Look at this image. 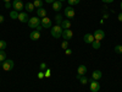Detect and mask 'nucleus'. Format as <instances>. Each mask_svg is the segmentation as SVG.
Wrapping results in <instances>:
<instances>
[{
	"instance_id": "c756f323",
	"label": "nucleus",
	"mask_w": 122,
	"mask_h": 92,
	"mask_svg": "<svg viewBox=\"0 0 122 92\" xmlns=\"http://www.w3.org/2000/svg\"><path fill=\"white\" fill-rule=\"evenodd\" d=\"M43 77H45V75H44V71L40 70L39 73H38V79H43Z\"/></svg>"
},
{
	"instance_id": "9b49d317",
	"label": "nucleus",
	"mask_w": 122,
	"mask_h": 92,
	"mask_svg": "<svg viewBox=\"0 0 122 92\" xmlns=\"http://www.w3.org/2000/svg\"><path fill=\"white\" fill-rule=\"evenodd\" d=\"M43 26V28H50L51 27V20H50L49 17H43L42 18V23H40Z\"/></svg>"
},
{
	"instance_id": "6e6552de",
	"label": "nucleus",
	"mask_w": 122,
	"mask_h": 92,
	"mask_svg": "<svg viewBox=\"0 0 122 92\" xmlns=\"http://www.w3.org/2000/svg\"><path fill=\"white\" fill-rule=\"evenodd\" d=\"M93 36H94V38L97 40H101V39H104V37H105V32L103 29H97L95 32L93 33Z\"/></svg>"
},
{
	"instance_id": "393cba45",
	"label": "nucleus",
	"mask_w": 122,
	"mask_h": 92,
	"mask_svg": "<svg viewBox=\"0 0 122 92\" xmlns=\"http://www.w3.org/2000/svg\"><path fill=\"white\" fill-rule=\"evenodd\" d=\"M55 22H56V25H61V22H62V17H61V15H56L55 16Z\"/></svg>"
},
{
	"instance_id": "ea45409f",
	"label": "nucleus",
	"mask_w": 122,
	"mask_h": 92,
	"mask_svg": "<svg viewBox=\"0 0 122 92\" xmlns=\"http://www.w3.org/2000/svg\"><path fill=\"white\" fill-rule=\"evenodd\" d=\"M3 63H4V61H0V66H3Z\"/></svg>"
},
{
	"instance_id": "a211bd4d",
	"label": "nucleus",
	"mask_w": 122,
	"mask_h": 92,
	"mask_svg": "<svg viewBox=\"0 0 122 92\" xmlns=\"http://www.w3.org/2000/svg\"><path fill=\"white\" fill-rule=\"evenodd\" d=\"M25 9H26V11H27V12H32L33 10H34V5H33V3H27V4H25Z\"/></svg>"
},
{
	"instance_id": "1a4fd4ad",
	"label": "nucleus",
	"mask_w": 122,
	"mask_h": 92,
	"mask_svg": "<svg viewBox=\"0 0 122 92\" xmlns=\"http://www.w3.org/2000/svg\"><path fill=\"white\" fill-rule=\"evenodd\" d=\"M100 90V84L98 82L97 80H93L90 81V91L92 92H98Z\"/></svg>"
},
{
	"instance_id": "a19ab883",
	"label": "nucleus",
	"mask_w": 122,
	"mask_h": 92,
	"mask_svg": "<svg viewBox=\"0 0 122 92\" xmlns=\"http://www.w3.org/2000/svg\"><path fill=\"white\" fill-rule=\"evenodd\" d=\"M120 6H121V11H122V1H121V5Z\"/></svg>"
},
{
	"instance_id": "aec40b11",
	"label": "nucleus",
	"mask_w": 122,
	"mask_h": 92,
	"mask_svg": "<svg viewBox=\"0 0 122 92\" xmlns=\"http://www.w3.org/2000/svg\"><path fill=\"white\" fill-rule=\"evenodd\" d=\"M33 5H34V7H43V1L42 0H33Z\"/></svg>"
},
{
	"instance_id": "b1692460",
	"label": "nucleus",
	"mask_w": 122,
	"mask_h": 92,
	"mask_svg": "<svg viewBox=\"0 0 122 92\" xmlns=\"http://www.w3.org/2000/svg\"><path fill=\"white\" fill-rule=\"evenodd\" d=\"M79 81H81V84H82V85H87V84H88V79H87L84 75L79 77Z\"/></svg>"
},
{
	"instance_id": "cd10ccee",
	"label": "nucleus",
	"mask_w": 122,
	"mask_h": 92,
	"mask_svg": "<svg viewBox=\"0 0 122 92\" xmlns=\"http://www.w3.org/2000/svg\"><path fill=\"white\" fill-rule=\"evenodd\" d=\"M61 48H62V49H67L68 48V40H64V42L62 43H61Z\"/></svg>"
},
{
	"instance_id": "6ab92c4d",
	"label": "nucleus",
	"mask_w": 122,
	"mask_h": 92,
	"mask_svg": "<svg viewBox=\"0 0 122 92\" xmlns=\"http://www.w3.org/2000/svg\"><path fill=\"white\" fill-rule=\"evenodd\" d=\"M18 11H16V10H12V11H10V17H11V20H18Z\"/></svg>"
},
{
	"instance_id": "bb28decb",
	"label": "nucleus",
	"mask_w": 122,
	"mask_h": 92,
	"mask_svg": "<svg viewBox=\"0 0 122 92\" xmlns=\"http://www.w3.org/2000/svg\"><path fill=\"white\" fill-rule=\"evenodd\" d=\"M5 48H6V42L0 39V50H5Z\"/></svg>"
},
{
	"instance_id": "ddd939ff",
	"label": "nucleus",
	"mask_w": 122,
	"mask_h": 92,
	"mask_svg": "<svg viewBox=\"0 0 122 92\" xmlns=\"http://www.w3.org/2000/svg\"><path fill=\"white\" fill-rule=\"evenodd\" d=\"M29 38L32 39V40H38V39L40 38V33L38 32V31L33 29L32 32H30V34H29Z\"/></svg>"
},
{
	"instance_id": "79ce46f5",
	"label": "nucleus",
	"mask_w": 122,
	"mask_h": 92,
	"mask_svg": "<svg viewBox=\"0 0 122 92\" xmlns=\"http://www.w3.org/2000/svg\"><path fill=\"white\" fill-rule=\"evenodd\" d=\"M59 1H61V3H62V1H65V0H59Z\"/></svg>"
},
{
	"instance_id": "58836bf2",
	"label": "nucleus",
	"mask_w": 122,
	"mask_h": 92,
	"mask_svg": "<svg viewBox=\"0 0 122 92\" xmlns=\"http://www.w3.org/2000/svg\"><path fill=\"white\" fill-rule=\"evenodd\" d=\"M4 1H5V3H10V1H11V0H4Z\"/></svg>"
},
{
	"instance_id": "39448f33",
	"label": "nucleus",
	"mask_w": 122,
	"mask_h": 92,
	"mask_svg": "<svg viewBox=\"0 0 122 92\" xmlns=\"http://www.w3.org/2000/svg\"><path fill=\"white\" fill-rule=\"evenodd\" d=\"M75 15H76V11H75L73 7H71V6L65 7V16H66V17H68V18L72 20V18L75 17Z\"/></svg>"
},
{
	"instance_id": "7ed1b4c3",
	"label": "nucleus",
	"mask_w": 122,
	"mask_h": 92,
	"mask_svg": "<svg viewBox=\"0 0 122 92\" xmlns=\"http://www.w3.org/2000/svg\"><path fill=\"white\" fill-rule=\"evenodd\" d=\"M12 7H14V10H16V11L22 12V10L25 9V4L22 3V0H14L12 1Z\"/></svg>"
},
{
	"instance_id": "f3484780",
	"label": "nucleus",
	"mask_w": 122,
	"mask_h": 92,
	"mask_svg": "<svg viewBox=\"0 0 122 92\" xmlns=\"http://www.w3.org/2000/svg\"><path fill=\"white\" fill-rule=\"evenodd\" d=\"M60 26L62 27V29H70V27H71V21H70V20H62V22H61Z\"/></svg>"
},
{
	"instance_id": "0eeeda50",
	"label": "nucleus",
	"mask_w": 122,
	"mask_h": 92,
	"mask_svg": "<svg viewBox=\"0 0 122 92\" xmlns=\"http://www.w3.org/2000/svg\"><path fill=\"white\" fill-rule=\"evenodd\" d=\"M28 20H29V16L27 12H20L18 14V21L22 22V23H28Z\"/></svg>"
},
{
	"instance_id": "4c0bfd02",
	"label": "nucleus",
	"mask_w": 122,
	"mask_h": 92,
	"mask_svg": "<svg viewBox=\"0 0 122 92\" xmlns=\"http://www.w3.org/2000/svg\"><path fill=\"white\" fill-rule=\"evenodd\" d=\"M3 22H4V16H3V15H0V25H1Z\"/></svg>"
},
{
	"instance_id": "72a5a7b5",
	"label": "nucleus",
	"mask_w": 122,
	"mask_h": 92,
	"mask_svg": "<svg viewBox=\"0 0 122 92\" xmlns=\"http://www.w3.org/2000/svg\"><path fill=\"white\" fill-rule=\"evenodd\" d=\"M42 28H43V26H42V25H39V26L36 28V31H38V32L40 33V31H42Z\"/></svg>"
},
{
	"instance_id": "f8f14e48",
	"label": "nucleus",
	"mask_w": 122,
	"mask_h": 92,
	"mask_svg": "<svg viewBox=\"0 0 122 92\" xmlns=\"http://www.w3.org/2000/svg\"><path fill=\"white\" fill-rule=\"evenodd\" d=\"M77 74L81 75V76L86 75V74H87V66H86V65H79V66L77 68Z\"/></svg>"
},
{
	"instance_id": "c85d7f7f",
	"label": "nucleus",
	"mask_w": 122,
	"mask_h": 92,
	"mask_svg": "<svg viewBox=\"0 0 122 92\" xmlns=\"http://www.w3.org/2000/svg\"><path fill=\"white\" fill-rule=\"evenodd\" d=\"M46 69H48V66H46L45 63H42V64H40V70H42V71H45Z\"/></svg>"
},
{
	"instance_id": "5701e85b",
	"label": "nucleus",
	"mask_w": 122,
	"mask_h": 92,
	"mask_svg": "<svg viewBox=\"0 0 122 92\" xmlns=\"http://www.w3.org/2000/svg\"><path fill=\"white\" fill-rule=\"evenodd\" d=\"M81 0H67V3L70 6H73V5H78Z\"/></svg>"
},
{
	"instance_id": "f03ea898",
	"label": "nucleus",
	"mask_w": 122,
	"mask_h": 92,
	"mask_svg": "<svg viewBox=\"0 0 122 92\" xmlns=\"http://www.w3.org/2000/svg\"><path fill=\"white\" fill-rule=\"evenodd\" d=\"M40 23H42V20H40V17H29V20H28V26L32 28V29H34V28H37Z\"/></svg>"
},
{
	"instance_id": "a878e982",
	"label": "nucleus",
	"mask_w": 122,
	"mask_h": 92,
	"mask_svg": "<svg viewBox=\"0 0 122 92\" xmlns=\"http://www.w3.org/2000/svg\"><path fill=\"white\" fill-rule=\"evenodd\" d=\"M115 53H117V54H122V46H121V44H118V46L115 47Z\"/></svg>"
},
{
	"instance_id": "20e7f679",
	"label": "nucleus",
	"mask_w": 122,
	"mask_h": 92,
	"mask_svg": "<svg viewBox=\"0 0 122 92\" xmlns=\"http://www.w3.org/2000/svg\"><path fill=\"white\" fill-rule=\"evenodd\" d=\"M14 60L12 59H6L4 63H3V70H5V71H10V70H12V68H14Z\"/></svg>"
},
{
	"instance_id": "2f4dec72",
	"label": "nucleus",
	"mask_w": 122,
	"mask_h": 92,
	"mask_svg": "<svg viewBox=\"0 0 122 92\" xmlns=\"http://www.w3.org/2000/svg\"><path fill=\"white\" fill-rule=\"evenodd\" d=\"M65 53H66V55H71V54H72V49H71V48H67V49L65 50Z\"/></svg>"
},
{
	"instance_id": "423d86ee",
	"label": "nucleus",
	"mask_w": 122,
	"mask_h": 92,
	"mask_svg": "<svg viewBox=\"0 0 122 92\" xmlns=\"http://www.w3.org/2000/svg\"><path fill=\"white\" fill-rule=\"evenodd\" d=\"M64 38V40H70V39H72L73 37V32L71 29H64L62 31V36H61Z\"/></svg>"
},
{
	"instance_id": "e433bc0d",
	"label": "nucleus",
	"mask_w": 122,
	"mask_h": 92,
	"mask_svg": "<svg viewBox=\"0 0 122 92\" xmlns=\"http://www.w3.org/2000/svg\"><path fill=\"white\" fill-rule=\"evenodd\" d=\"M54 1H56V0H45V3H48V4H53Z\"/></svg>"
},
{
	"instance_id": "473e14b6",
	"label": "nucleus",
	"mask_w": 122,
	"mask_h": 92,
	"mask_svg": "<svg viewBox=\"0 0 122 92\" xmlns=\"http://www.w3.org/2000/svg\"><path fill=\"white\" fill-rule=\"evenodd\" d=\"M11 6H12L11 1H10V3H5V7H6V9H10V7H11Z\"/></svg>"
},
{
	"instance_id": "412c9836",
	"label": "nucleus",
	"mask_w": 122,
	"mask_h": 92,
	"mask_svg": "<svg viewBox=\"0 0 122 92\" xmlns=\"http://www.w3.org/2000/svg\"><path fill=\"white\" fill-rule=\"evenodd\" d=\"M92 47H93L94 49H99V48L101 47V44H100V40H97V39H95L94 42L92 43Z\"/></svg>"
},
{
	"instance_id": "2eb2a0df",
	"label": "nucleus",
	"mask_w": 122,
	"mask_h": 92,
	"mask_svg": "<svg viewBox=\"0 0 122 92\" xmlns=\"http://www.w3.org/2000/svg\"><path fill=\"white\" fill-rule=\"evenodd\" d=\"M101 76H103V74H101V71L100 70H94L93 71V74H92V77H93V80H100Z\"/></svg>"
},
{
	"instance_id": "4be33fe9",
	"label": "nucleus",
	"mask_w": 122,
	"mask_h": 92,
	"mask_svg": "<svg viewBox=\"0 0 122 92\" xmlns=\"http://www.w3.org/2000/svg\"><path fill=\"white\" fill-rule=\"evenodd\" d=\"M6 60V53L5 50H0V61H5Z\"/></svg>"
},
{
	"instance_id": "f704fd0d",
	"label": "nucleus",
	"mask_w": 122,
	"mask_h": 92,
	"mask_svg": "<svg viewBox=\"0 0 122 92\" xmlns=\"http://www.w3.org/2000/svg\"><path fill=\"white\" fill-rule=\"evenodd\" d=\"M103 3H105V4H110V3H112L114 0H101Z\"/></svg>"
},
{
	"instance_id": "c9c22d12",
	"label": "nucleus",
	"mask_w": 122,
	"mask_h": 92,
	"mask_svg": "<svg viewBox=\"0 0 122 92\" xmlns=\"http://www.w3.org/2000/svg\"><path fill=\"white\" fill-rule=\"evenodd\" d=\"M117 18H118V21H121V22H122V12H120V14H118Z\"/></svg>"
},
{
	"instance_id": "dca6fc26",
	"label": "nucleus",
	"mask_w": 122,
	"mask_h": 92,
	"mask_svg": "<svg viewBox=\"0 0 122 92\" xmlns=\"http://www.w3.org/2000/svg\"><path fill=\"white\" fill-rule=\"evenodd\" d=\"M53 10H55V11H60L61 7H62V3L59 1V0H56V1H54L53 4Z\"/></svg>"
},
{
	"instance_id": "7c9ffc66",
	"label": "nucleus",
	"mask_w": 122,
	"mask_h": 92,
	"mask_svg": "<svg viewBox=\"0 0 122 92\" xmlns=\"http://www.w3.org/2000/svg\"><path fill=\"white\" fill-rule=\"evenodd\" d=\"M50 74H51V71H50V69H46V70L44 71V75H45V77H49V76H50Z\"/></svg>"
},
{
	"instance_id": "f257e3e1",
	"label": "nucleus",
	"mask_w": 122,
	"mask_h": 92,
	"mask_svg": "<svg viewBox=\"0 0 122 92\" xmlns=\"http://www.w3.org/2000/svg\"><path fill=\"white\" fill-rule=\"evenodd\" d=\"M62 27H61L60 25H55L51 27V36L54 38H60L61 36H62Z\"/></svg>"
},
{
	"instance_id": "4468645a",
	"label": "nucleus",
	"mask_w": 122,
	"mask_h": 92,
	"mask_svg": "<svg viewBox=\"0 0 122 92\" xmlns=\"http://www.w3.org/2000/svg\"><path fill=\"white\" fill-rule=\"evenodd\" d=\"M37 16L38 17H46V10L44 9V7H39V9H37Z\"/></svg>"
},
{
	"instance_id": "9d476101",
	"label": "nucleus",
	"mask_w": 122,
	"mask_h": 92,
	"mask_svg": "<svg viewBox=\"0 0 122 92\" xmlns=\"http://www.w3.org/2000/svg\"><path fill=\"white\" fill-rule=\"evenodd\" d=\"M83 40H84L87 44H92L95 40V38H94V36L92 34V33H86L84 37H83Z\"/></svg>"
}]
</instances>
